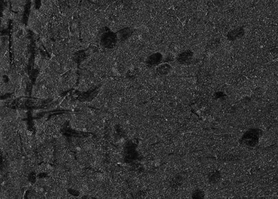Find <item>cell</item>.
<instances>
[{
    "label": "cell",
    "mask_w": 278,
    "mask_h": 199,
    "mask_svg": "<svg viewBox=\"0 0 278 199\" xmlns=\"http://www.w3.org/2000/svg\"><path fill=\"white\" fill-rule=\"evenodd\" d=\"M162 60V55L160 53H155L150 55L147 59V63L150 65L159 64Z\"/></svg>",
    "instance_id": "cell-1"
},
{
    "label": "cell",
    "mask_w": 278,
    "mask_h": 199,
    "mask_svg": "<svg viewBox=\"0 0 278 199\" xmlns=\"http://www.w3.org/2000/svg\"><path fill=\"white\" fill-rule=\"evenodd\" d=\"M193 54L190 51H186L182 53L178 57V60L180 63H188L192 59Z\"/></svg>",
    "instance_id": "cell-2"
},
{
    "label": "cell",
    "mask_w": 278,
    "mask_h": 199,
    "mask_svg": "<svg viewBox=\"0 0 278 199\" xmlns=\"http://www.w3.org/2000/svg\"><path fill=\"white\" fill-rule=\"evenodd\" d=\"M132 34V30L130 28H125L122 30H121L119 32V36L121 39H125L127 38H129Z\"/></svg>",
    "instance_id": "cell-3"
},
{
    "label": "cell",
    "mask_w": 278,
    "mask_h": 199,
    "mask_svg": "<svg viewBox=\"0 0 278 199\" xmlns=\"http://www.w3.org/2000/svg\"><path fill=\"white\" fill-rule=\"evenodd\" d=\"M171 69V67L168 65V64H163L159 66L157 69V71L160 73L161 74H167L168 72H170V70Z\"/></svg>",
    "instance_id": "cell-4"
}]
</instances>
